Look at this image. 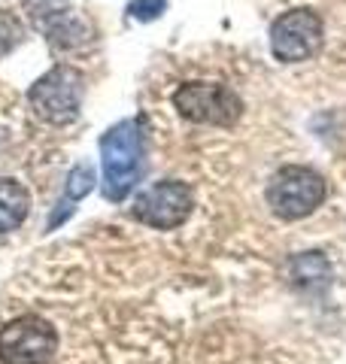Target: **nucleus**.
Listing matches in <instances>:
<instances>
[{"mask_svg": "<svg viewBox=\"0 0 346 364\" xmlns=\"http://www.w3.org/2000/svg\"><path fill=\"white\" fill-rule=\"evenodd\" d=\"M325 40V28L316 9L295 6L271 25V52L283 64H301L316 58Z\"/></svg>", "mask_w": 346, "mask_h": 364, "instance_id": "obj_6", "label": "nucleus"}, {"mask_svg": "<svg viewBox=\"0 0 346 364\" xmlns=\"http://www.w3.org/2000/svg\"><path fill=\"white\" fill-rule=\"evenodd\" d=\"M31 21L46 40L61 49H79L91 40L88 16H83L76 6H70V0H25Z\"/></svg>", "mask_w": 346, "mask_h": 364, "instance_id": "obj_8", "label": "nucleus"}, {"mask_svg": "<svg viewBox=\"0 0 346 364\" xmlns=\"http://www.w3.org/2000/svg\"><path fill=\"white\" fill-rule=\"evenodd\" d=\"M95 167H91L88 161L83 164H76L70 173H67V186H64V200L55 207V213L49 215V222H46V231H55L58 225H64L67 219H70V213H73V203L76 200H83L91 188H95Z\"/></svg>", "mask_w": 346, "mask_h": 364, "instance_id": "obj_9", "label": "nucleus"}, {"mask_svg": "<svg viewBox=\"0 0 346 364\" xmlns=\"http://www.w3.org/2000/svg\"><path fill=\"white\" fill-rule=\"evenodd\" d=\"M194 210V195L186 182L179 179H164L152 182L146 191L134 198L131 215L134 222H140L152 231H173L189 222V215Z\"/></svg>", "mask_w": 346, "mask_h": 364, "instance_id": "obj_7", "label": "nucleus"}, {"mask_svg": "<svg viewBox=\"0 0 346 364\" xmlns=\"http://www.w3.org/2000/svg\"><path fill=\"white\" fill-rule=\"evenodd\" d=\"M173 109L192 124L231 128L243 116V100L237 91L219 82H186L173 91Z\"/></svg>", "mask_w": 346, "mask_h": 364, "instance_id": "obj_5", "label": "nucleus"}, {"mask_svg": "<svg viewBox=\"0 0 346 364\" xmlns=\"http://www.w3.org/2000/svg\"><path fill=\"white\" fill-rule=\"evenodd\" d=\"M164 13H167V0H131L128 4V18L143 21V25L158 21Z\"/></svg>", "mask_w": 346, "mask_h": 364, "instance_id": "obj_12", "label": "nucleus"}, {"mask_svg": "<svg viewBox=\"0 0 346 364\" xmlns=\"http://www.w3.org/2000/svg\"><path fill=\"white\" fill-rule=\"evenodd\" d=\"M103 158V198L122 203L143 176L146 161V136L143 119H122L100 136Z\"/></svg>", "mask_w": 346, "mask_h": 364, "instance_id": "obj_1", "label": "nucleus"}, {"mask_svg": "<svg viewBox=\"0 0 346 364\" xmlns=\"http://www.w3.org/2000/svg\"><path fill=\"white\" fill-rule=\"evenodd\" d=\"M31 213V195L21 182L0 176V234H9L21 228Z\"/></svg>", "mask_w": 346, "mask_h": 364, "instance_id": "obj_10", "label": "nucleus"}, {"mask_svg": "<svg viewBox=\"0 0 346 364\" xmlns=\"http://www.w3.org/2000/svg\"><path fill=\"white\" fill-rule=\"evenodd\" d=\"M28 104L43 122L55 128L76 122L83 107V73L70 64H55L31 85Z\"/></svg>", "mask_w": 346, "mask_h": 364, "instance_id": "obj_4", "label": "nucleus"}, {"mask_svg": "<svg viewBox=\"0 0 346 364\" xmlns=\"http://www.w3.org/2000/svg\"><path fill=\"white\" fill-rule=\"evenodd\" d=\"M21 40H25V25H21V18L0 6V58L13 52Z\"/></svg>", "mask_w": 346, "mask_h": 364, "instance_id": "obj_11", "label": "nucleus"}, {"mask_svg": "<svg viewBox=\"0 0 346 364\" xmlns=\"http://www.w3.org/2000/svg\"><path fill=\"white\" fill-rule=\"evenodd\" d=\"M264 195L273 215H280L283 222H298L322 207V200L328 198V182L313 167L285 164L271 176Z\"/></svg>", "mask_w": 346, "mask_h": 364, "instance_id": "obj_3", "label": "nucleus"}, {"mask_svg": "<svg viewBox=\"0 0 346 364\" xmlns=\"http://www.w3.org/2000/svg\"><path fill=\"white\" fill-rule=\"evenodd\" d=\"M61 352V334L40 313H19L0 325V364H52Z\"/></svg>", "mask_w": 346, "mask_h": 364, "instance_id": "obj_2", "label": "nucleus"}]
</instances>
